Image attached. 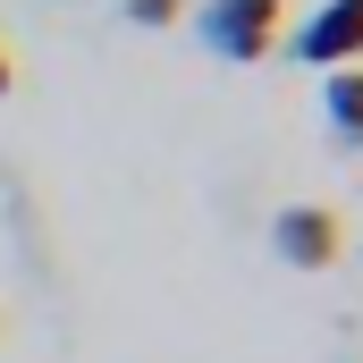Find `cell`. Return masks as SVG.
<instances>
[{"label":"cell","mask_w":363,"mask_h":363,"mask_svg":"<svg viewBox=\"0 0 363 363\" xmlns=\"http://www.w3.org/2000/svg\"><path fill=\"white\" fill-rule=\"evenodd\" d=\"M194 34H203V51H211V60L254 68V60H271L279 43H287V0H203Z\"/></svg>","instance_id":"1"},{"label":"cell","mask_w":363,"mask_h":363,"mask_svg":"<svg viewBox=\"0 0 363 363\" xmlns=\"http://www.w3.org/2000/svg\"><path fill=\"white\" fill-rule=\"evenodd\" d=\"M287 51L304 68H355L363 60V0H321L304 26H287Z\"/></svg>","instance_id":"2"},{"label":"cell","mask_w":363,"mask_h":363,"mask_svg":"<svg viewBox=\"0 0 363 363\" xmlns=\"http://www.w3.org/2000/svg\"><path fill=\"white\" fill-rule=\"evenodd\" d=\"M271 245H279V262H296V271H330L347 254V220L330 203H287L271 220Z\"/></svg>","instance_id":"3"},{"label":"cell","mask_w":363,"mask_h":363,"mask_svg":"<svg viewBox=\"0 0 363 363\" xmlns=\"http://www.w3.org/2000/svg\"><path fill=\"white\" fill-rule=\"evenodd\" d=\"M321 110H330V135L363 152V60H355V68H330V85H321Z\"/></svg>","instance_id":"4"},{"label":"cell","mask_w":363,"mask_h":363,"mask_svg":"<svg viewBox=\"0 0 363 363\" xmlns=\"http://www.w3.org/2000/svg\"><path fill=\"white\" fill-rule=\"evenodd\" d=\"M186 0H127V26H178Z\"/></svg>","instance_id":"5"},{"label":"cell","mask_w":363,"mask_h":363,"mask_svg":"<svg viewBox=\"0 0 363 363\" xmlns=\"http://www.w3.org/2000/svg\"><path fill=\"white\" fill-rule=\"evenodd\" d=\"M9 85H17V77H9V51H0V93H9Z\"/></svg>","instance_id":"6"}]
</instances>
